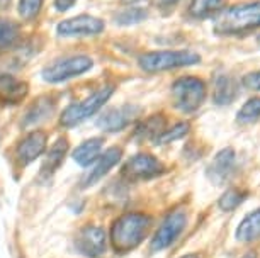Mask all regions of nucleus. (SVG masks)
I'll return each instance as SVG.
<instances>
[{
    "instance_id": "1",
    "label": "nucleus",
    "mask_w": 260,
    "mask_h": 258,
    "mask_svg": "<svg viewBox=\"0 0 260 258\" xmlns=\"http://www.w3.org/2000/svg\"><path fill=\"white\" fill-rule=\"evenodd\" d=\"M153 219L145 212H126L111 228V243L116 253H127L138 248L148 235Z\"/></svg>"
},
{
    "instance_id": "2",
    "label": "nucleus",
    "mask_w": 260,
    "mask_h": 258,
    "mask_svg": "<svg viewBox=\"0 0 260 258\" xmlns=\"http://www.w3.org/2000/svg\"><path fill=\"white\" fill-rule=\"evenodd\" d=\"M260 27V0L223 11L214 21V32L219 36H237Z\"/></svg>"
},
{
    "instance_id": "3",
    "label": "nucleus",
    "mask_w": 260,
    "mask_h": 258,
    "mask_svg": "<svg viewBox=\"0 0 260 258\" xmlns=\"http://www.w3.org/2000/svg\"><path fill=\"white\" fill-rule=\"evenodd\" d=\"M112 94H114V87L106 85V87H102V89L95 90L94 94L89 95L87 99H83L82 102L70 104L65 110H63V114L60 118L61 126H65V128H73V126L83 123V121L89 119L90 116H94L97 110L111 99Z\"/></svg>"
},
{
    "instance_id": "4",
    "label": "nucleus",
    "mask_w": 260,
    "mask_h": 258,
    "mask_svg": "<svg viewBox=\"0 0 260 258\" xmlns=\"http://www.w3.org/2000/svg\"><path fill=\"white\" fill-rule=\"evenodd\" d=\"M201 61L198 53L182 50V51H153L140 56V68L148 73L172 70V68L190 66Z\"/></svg>"
},
{
    "instance_id": "5",
    "label": "nucleus",
    "mask_w": 260,
    "mask_h": 258,
    "mask_svg": "<svg viewBox=\"0 0 260 258\" xmlns=\"http://www.w3.org/2000/svg\"><path fill=\"white\" fill-rule=\"evenodd\" d=\"M172 99L174 105L182 113L198 110L206 99V85L196 77H182L172 85Z\"/></svg>"
},
{
    "instance_id": "6",
    "label": "nucleus",
    "mask_w": 260,
    "mask_h": 258,
    "mask_svg": "<svg viewBox=\"0 0 260 258\" xmlns=\"http://www.w3.org/2000/svg\"><path fill=\"white\" fill-rule=\"evenodd\" d=\"M94 61L92 58L85 55H77V56H65L58 58V60L51 61L50 65L43 68L41 77L45 82L50 84H58V82H65L73 77H78L87 70H90Z\"/></svg>"
},
{
    "instance_id": "7",
    "label": "nucleus",
    "mask_w": 260,
    "mask_h": 258,
    "mask_svg": "<svg viewBox=\"0 0 260 258\" xmlns=\"http://www.w3.org/2000/svg\"><path fill=\"white\" fill-rule=\"evenodd\" d=\"M187 225V214L184 211H172L167 214V217L161 221V225L158 226V230L155 231L153 238L150 243V250L151 251H161L165 248H169L177 238L182 235V231L185 230Z\"/></svg>"
},
{
    "instance_id": "8",
    "label": "nucleus",
    "mask_w": 260,
    "mask_h": 258,
    "mask_svg": "<svg viewBox=\"0 0 260 258\" xmlns=\"http://www.w3.org/2000/svg\"><path fill=\"white\" fill-rule=\"evenodd\" d=\"M165 172V167L160 160H156L153 155L140 153L135 155L129 160L124 168H122V175L129 180V182H136V180H150L158 177Z\"/></svg>"
},
{
    "instance_id": "9",
    "label": "nucleus",
    "mask_w": 260,
    "mask_h": 258,
    "mask_svg": "<svg viewBox=\"0 0 260 258\" xmlns=\"http://www.w3.org/2000/svg\"><path fill=\"white\" fill-rule=\"evenodd\" d=\"M75 250L87 258H99L106 251V231L99 226L87 225L75 236Z\"/></svg>"
},
{
    "instance_id": "10",
    "label": "nucleus",
    "mask_w": 260,
    "mask_h": 258,
    "mask_svg": "<svg viewBox=\"0 0 260 258\" xmlns=\"http://www.w3.org/2000/svg\"><path fill=\"white\" fill-rule=\"evenodd\" d=\"M104 31V21L94 16H77L58 24L56 32L63 38H77V36H95Z\"/></svg>"
},
{
    "instance_id": "11",
    "label": "nucleus",
    "mask_w": 260,
    "mask_h": 258,
    "mask_svg": "<svg viewBox=\"0 0 260 258\" xmlns=\"http://www.w3.org/2000/svg\"><path fill=\"white\" fill-rule=\"evenodd\" d=\"M140 107L138 105H121V107H112V109L106 110L104 114L97 119V126L102 131L107 133H117V131L126 129L133 121L138 118Z\"/></svg>"
},
{
    "instance_id": "12",
    "label": "nucleus",
    "mask_w": 260,
    "mask_h": 258,
    "mask_svg": "<svg viewBox=\"0 0 260 258\" xmlns=\"http://www.w3.org/2000/svg\"><path fill=\"white\" fill-rule=\"evenodd\" d=\"M235 162H237V155H235L233 148H224L221 150L213 162L208 167V178L216 186H223L226 180L232 177L235 170Z\"/></svg>"
},
{
    "instance_id": "13",
    "label": "nucleus",
    "mask_w": 260,
    "mask_h": 258,
    "mask_svg": "<svg viewBox=\"0 0 260 258\" xmlns=\"http://www.w3.org/2000/svg\"><path fill=\"white\" fill-rule=\"evenodd\" d=\"M46 141L48 136L43 131H32L24 138L16 148V157L22 165L32 163L34 160L39 158L43 152L46 150Z\"/></svg>"
},
{
    "instance_id": "14",
    "label": "nucleus",
    "mask_w": 260,
    "mask_h": 258,
    "mask_svg": "<svg viewBox=\"0 0 260 258\" xmlns=\"http://www.w3.org/2000/svg\"><path fill=\"white\" fill-rule=\"evenodd\" d=\"M121 157H122V150L117 148V146H112V148L106 150V152L95 160V165L90 168V172L85 175V178H83V182H82L83 187H90L99 182L104 175L109 173V170L112 167H116V165L119 163Z\"/></svg>"
},
{
    "instance_id": "15",
    "label": "nucleus",
    "mask_w": 260,
    "mask_h": 258,
    "mask_svg": "<svg viewBox=\"0 0 260 258\" xmlns=\"http://www.w3.org/2000/svg\"><path fill=\"white\" fill-rule=\"evenodd\" d=\"M29 85L16 79L14 75L2 73L0 75V100L6 104H19L27 95Z\"/></svg>"
},
{
    "instance_id": "16",
    "label": "nucleus",
    "mask_w": 260,
    "mask_h": 258,
    "mask_svg": "<svg viewBox=\"0 0 260 258\" xmlns=\"http://www.w3.org/2000/svg\"><path fill=\"white\" fill-rule=\"evenodd\" d=\"M238 95V85L230 75H218L214 80V90L213 99L218 105H226L237 99Z\"/></svg>"
},
{
    "instance_id": "17",
    "label": "nucleus",
    "mask_w": 260,
    "mask_h": 258,
    "mask_svg": "<svg viewBox=\"0 0 260 258\" xmlns=\"http://www.w3.org/2000/svg\"><path fill=\"white\" fill-rule=\"evenodd\" d=\"M102 150V138H90L83 141L80 146L73 152V160L80 165V167H89L101 157Z\"/></svg>"
},
{
    "instance_id": "18",
    "label": "nucleus",
    "mask_w": 260,
    "mask_h": 258,
    "mask_svg": "<svg viewBox=\"0 0 260 258\" xmlns=\"http://www.w3.org/2000/svg\"><path fill=\"white\" fill-rule=\"evenodd\" d=\"M260 238V207L257 211L250 212L248 216L243 217L237 228V240L243 243H250Z\"/></svg>"
},
{
    "instance_id": "19",
    "label": "nucleus",
    "mask_w": 260,
    "mask_h": 258,
    "mask_svg": "<svg viewBox=\"0 0 260 258\" xmlns=\"http://www.w3.org/2000/svg\"><path fill=\"white\" fill-rule=\"evenodd\" d=\"M226 0H192L189 6V16L194 19H208L223 12Z\"/></svg>"
},
{
    "instance_id": "20",
    "label": "nucleus",
    "mask_w": 260,
    "mask_h": 258,
    "mask_svg": "<svg viewBox=\"0 0 260 258\" xmlns=\"http://www.w3.org/2000/svg\"><path fill=\"white\" fill-rule=\"evenodd\" d=\"M51 113H53V100L48 99V97H41V99H38L29 107L26 119H24V126H32L41 123V121L50 118Z\"/></svg>"
},
{
    "instance_id": "21",
    "label": "nucleus",
    "mask_w": 260,
    "mask_h": 258,
    "mask_svg": "<svg viewBox=\"0 0 260 258\" xmlns=\"http://www.w3.org/2000/svg\"><path fill=\"white\" fill-rule=\"evenodd\" d=\"M67 150H68L67 138H60L50 148L48 158H46L45 165H43V172H45V173H53V172H55V170L63 163V158H65V155H67Z\"/></svg>"
},
{
    "instance_id": "22",
    "label": "nucleus",
    "mask_w": 260,
    "mask_h": 258,
    "mask_svg": "<svg viewBox=\"0 0 260 258\" xmlns=\"http://www.w3.org/2000/svg\"><path fill=\"white\" fill-rule=\"evenodd\" d=\"M19 24L0 17V50H9L19 41Z\"/></svg>"
},
{
    "instance_id": "23",
    "label": "nucleus",
    "mask_w": 260,
    "mask_h": 258,
    "mask_svg": "<svg viewBox=\"0 0 260 258\" xmlns=\"http://www.w3.org/2000/svg\"><path fill=\"white\" fill-rule=\"evenodd\" d=\"M167 128H165V119L161 118V114H156L153 118L146 119L143 124L140 126L138 129V136L140 138H148V139H153L156 141V138L164 133Z\"/></svg>"
},
{
    "instance_id": "24",
    "label": "nucleus",
    "mask_w": 260,
    "mask_h": 258,
    "mask_svg": "<svg viewBox=\"0 0 260 258\" xmlns=\"http://www.w3.org/2000/svg\"><path fill=\"white\" fill-rule=\"evenodd\" d=\"M260 119V97H253V99L247 100L242 109L237 114L238 124H252L255 121Z\"/></svg>"
},
{
    "instance_id": "25",
    "label": "nucleus",
    "mask_w": 260,
    "mask_h": 258,
    "mask_svg": "<svg viewBox=\"0 0 260 258\" xmlns=\"http://www.w3.org/2000/svg\"><path fill=\"white\" fill-rule=\"evenodd\" d=\"M245 197H247V192L240 191V189H228V191L219 197L218 206L221 211H226V212L235 211V209L245 201Z\"/></svg>"
},
{
    "instance_id": "26",
    "label": "nucleus",
    "mask_w": 260,
    "mask_h": 258,
    "mask_svg": "<svg viewBox=\"0 0 260 258\" xmlns=\"http://www.w3.org/2000/svg\"><path fill=\"white\" fill-rule=\"evenodd\" d=\"M146 11L140 7H127L124 11H121L119 14H116V24H122V26H127V24H136L141 22L146 19Z\"/></svg>"
},
{
    "instance_id": "27",
    "label": "nucleus",
    "mask_w": 260,
    "mask_h": 258,
    "mask_svg": "<svg viewBox=\"0 0 260 258\" xmlns=\"http://www.w3.org/2000/svg\"><path fill=\"white\" fill-rule=\"evenodd\" d=\"M189 123H179V124H175L174 128H169V129H165L164 133H161L158 138H156L155 141V144H167V143H172V141H175V139H180L182 136H185L189 133Z\"/></svg>"
},
{
    "instance_id": "28",
    "label": "nucleus",
    "mask_w": 260,
    "mask_h": 258,
    "mask_svg": "<svg viewBox=\"0 0 260 258\" xmlns=\"http://www.w3.org/2000/svg\"><path fill=\"white\" fill-rule=\"evenodd\" d=\"M43 7V0H19V14L22 19L31 21L39 14Z\"/></svg>"
},
{
    "instance_id": "29",
    "label": "nucleus",
    "mask_w": 260,
    "mask_h": 258,
    "mask_svg": "<svg viewBox=\"0 0 260 258\" xmlns=\"http://www.w3.org/2000/svg\"><path fill=\"white\" fill-rule=\"evenodd\" d=\"M243 85L250 90L260 92V70L253 71V73H248V75L243 79Z\"/></svg>"
},
{
    "instance_id": "30",
    "label": "nucleus",
    "mask_w": 260,
    "mask_h": 258,
    "mask_svg": "<svg viewBox=\"0 0 260 258\" xmlns=\"http://www.w3.org/2000/svg\"><path fill=\"white\" fill-rule=\"evenodd\" d=\"M75 2H77V0H55V7H56V11L65 12V11H68V9H70Z\"/></svg>"
},
{
    "instance_id": "31",
    "label": "nucleus",
    "mask_w": 260,
    "mask_h": 258,
    "mask_svg": "<svg viewBox=\"0 0 260 258\" xmlns=\"http://www.w3.org/2000/svg\"><path fill=\"white\" fill-rule=\"evenodd\" d=\"M153 2H155V6H158V7H172V6H175L179 0H153Z\"/></svg>"
},
{
    "instance_id": "32",
    "label": "nucleus",
    "mask_w": 260,
    "mask_h": 258,
    "mask_svg": "<svg viewBox=\"0 0 260 258\" xmlns=\"http://www.w3.org/2000/svg\"><path fill=\"white\" fill-rule=\"evenodd\" d=\"M180 258H199V255H196V253H189V255H184Z\"/></svg>"
},
{
    "instance_id": "33",
    "label": "nucleus",
    "mask_w": 260,
    "mask_h": 258,
    "mask_svg": "<svg viewBox=\"0 0 260 258\" xmlns=\"http://www.w3.org/2000/svg\"><path fill=\"white\" fill-rule=\"evenodd\" d=\"M243 258H257V255H255V253H247Z\"/></svg>"
},
{
    "instance_id": "34",
    "label": "nucleus",
    "mask_w": 260,
    "mask_h": 258,
    "mask_svg": "<svg viewBox=\"0 0 260 258\" xmlns=\"http://www.w3.org/2000/svg\"><path fill=\"white\" fill-rule=\"evenodd\" d=\"M4 2H7V0H0V6H2V4H4Z\"/></svg>"
},
{
    "instance_id": "35",
    "label": "nucleus",
    "mask_w": 260,
    "mask_h": 258,
    "mask_svg": "<svg viewBox=\"0 0 260 258\" xmlns=\"http://www.w3.org/2000/svg\"><path fill=\"white\" fill-rule=\"evenodd\" d=\"M258 43H260V38H258Z\"/></svg>"
}]
</instances>
